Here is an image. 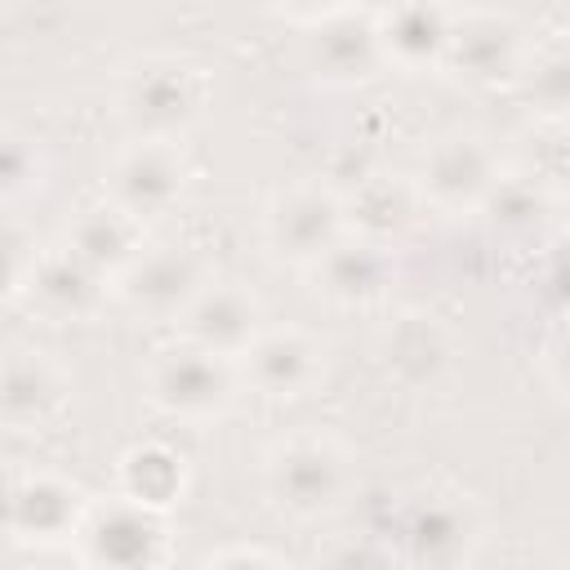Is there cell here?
I'll list each match as a JSON object with an SVG mask.
<instances>
[{
	"label": "cell",
	"instance_id": "7c38bea8",
	"mask_svg": "<svg viewBox=\"0 0 570 570\" xmlns=\"http://www.w3.org/2000/svg\"><path fill=\"white\" fill-rule=\"evenodd\" d=\"M107 289H111V281L62 245V249H40V258H36L18 298H27L31 312H40L45 321L85 325L102 312Z\"/></svg>",
	"mask_w": 570,
	"mask_h": 570
},
{
	"label": "cell",
	"instance_id": "7a4b0ae2",
	"mask_svg": "<svg viewBox=\"0 0 570 570\" xmlns=\"http://www.w3.org/2000/svg\"><path fill=\"white\" fill-rule=\"evenodd\" d=\"M352 485V454L330 432H289L263 454V490L294 521L334 517Z\"/></svg>",
	"mask_w": 570,
	"mask_h": 570
},
{
	"label": "cell",
	"instance_id": "277c9868",
	"mask_svg": "<svg viewBox=\"0 0 570 570\" xmlns=\"http://www.w3.org/2000/svg\"><path fill=\"white\" fill-rule=\"evenodd\" d=\"M499 178H503L499 151L490 147L485 134L445 129L423 147L414 187H419L423 205H432L441 214H481V205L490 200Z\"/></svg>",
	"mask_w": 570,
	"mask_h": 570
},
{
	"label": "cell",
	"instance_id": "4316f807",
	"mask_svg": "<svg viewBox=\"0 0 570 570\" xmlns=\"http://www.w3.org/2000/svg\"><path fill=\"white\" fill-rule=\"evenodd\" d=\"M205 561H209V566H227V561H267V566H281L285 557L263 552V548H227V552H209Z\"/></svg>",
	"mask_w": 570,
	"mask_h": 570
},
{
	"label": "cell",
	"instance_id": "d6986e66",
	"mask_svg": "<svg viewBox=\"0 0 570 570\" xmlns=\"http://www.w3.org/2000/svg\"><path fill=\"white\" fill-rule=\"evenodd\" d=\"M401 539L410 543V557L414 561L450 566V561H468L472 557L476 525H472V517H468L463 503L441 499V494H428V499H419L410 508V517L401 525Z\"/></svg>",
	"mask_w": 570,
	"mask_h": 570
},
{
	"label": "cell",
	"instance_id": "6da1fadb",
	"mask_svg": "<svg viewBox=\"0 0 570 570\" xmlns=\"http://www.w3.org/2000/svg\"><path fill=\"white\" fill-rule=\"evenodd\" d=\"M209 80L196 62L178 53H142L120 67L111 85V107L125 138H178L200 120Z\"/></svg>",
	"mask_w": 570,
	"mask_h": 570
},
{
	"label": "cell",
	"instance_id": "ffe728a7",
	"mask_svg": "<svg viewBox=\"0 0 570 570\" xmlns=\"http://www.w3.org/2000/svg\"><path fill=\"white\" fill-rule=\"evenodd\" d=\"M419 205H423L419 187L405 178H392V174H370L356 196H343L347 232H361V236H374L387 245L401 240V232L414 223Z\"/></svg>",
	"mask_w": 570,
	"mask_h": 570
},
{
	"label": "cell",
	"instance_id": "484cf974",
	"mask_svg": "<svg viewBox=\"0 0 570 570\" xmlns=\"http://www.w3.org/2000/svg\"><path fill=\"white\" fill-rule=\"evenodd\" d=\"M548 370H552V383L570 396V325L557 334V343H552V352H548Z\"/></svg>",
	"mask_w": 570,
	"mask_h": 570
},
{
	"label": "cell",
	"instance_id": "8fae6325",
	"mask_svg": "<svg viewBox=\"0 0 570 570\" xmlns=\"http://www.w3.org/2000/svg\"><path fill=\"white\" fill-rule=\"evenodd\" d=\"M307 71L325 85H365L387 71L383 36H379V13L347 9L338 18H325L312 27L303 45Z\"/></svg>",
	"mask_w": 570,
	"mask_h": 570
},
{
	"label": "cell",
	"instance_id": "ac0fdd59",
	"mask_svg": "<svg viewBox=\"0 0 570 570\" xmlns=\"http://www.w3.org/2000/svg\"><path fill=\"white\" fill-rule=\"evenodd\" d=\"M67 401V379L62 370L36 352V347H13L9 361H4V392H0V405H4V419L13 428H36L45 423L58 405Z\"/></svg>",
	"mask_w": 570,
	"mask_h": 570
},
{
	"label": "cell",
	"instance_id": "d4e9b609",
	"mask_svg": "<svg viewBox=\"0 0 570 570\" xmlns=\"http://www.w3.org/2000/svg\"><path fill=\"white\" fill-rule=\"evenodd\" d=\"M276 13H285L289 22H303V27H316L325 18H338L347 9H361V0H267Z\"/></svg>",
	"mask_w": 570,
	"mask_h": 570
},
{
	"label": "cell",
	"instance_id": "4fadbf2b",
	"mask_svg": "<svg viewBox=\"0 0 570 570\" xmlns=\"http://www.w3.org/2000/svg\"><path fill=\"white\" fill-rule=\"evenodd\" d=\"M263 325H267V321H263L258 294H254L249 285H240V281L214 276V281L200 289V298L183 312L178 338H187V343H196V347H209V352H218V356L240 361L245 347L263 334Z\"/></svg>",
	"mask_w": 570,
	"mask_h": 570
},
{
	"label": "cell",
	"instance_id": "8992f818",
	"mask_svg": "<svg viewBox=\"0 0 570 570\" xmlns=\"http://www.w3.org/2000/svg\"><path fill=\"white\" fill-rule=\"evenodd\" d=\"M347 236L343 196L321 183H289L263 209V240L281 263L316 267Z\"/></svg>",
	"mask_w": 570,
	"mask_h": 570
},
{
	"label": "cell",
	"instance_id": "e0dca14e",
	"mask_svg": "<svg viewBox=\"0 0 570 570\" xmlns=\"http://www.w3.org/2000/svg\"><path fill=\"white\" fill-rule=\"evenodd\" d=\"M62 245L71 254H80L94 272H102L107 281H116L147 249V223L102 196L98 205H89V209L76 214V223L67 227V240Z\"/></svg>",
	"mask_w": 570,
	"mask_h": 570
},
{
	"label": "cell",
	"instance_id": "30bf717a",
	"mask_svg": "<svg viewBox=\"0 0 570 570\" xmlns=\"http://www.w3.org/2000/svg\"><path fill=\"white\" fill-rule=\"evenodd\" d=\"M236 365L263 396H303L325 379V343L303 325H263Z\"/></svg>",
	"mask_w": 570,
	"mask_h": 570
},
{
	"label": "cell",
	"instance_id": "ba28073f",
	"mask_svg": "<svg viewBox=\"0 0 570 570\" xmlns=\"http://www.w3.org/2000/svg\"><path fill=\"white\" fill-rule=\"evenodd\" d=\"M187 156L178 138H129L107 165V200L151 223L183 200Z\"/></svg>",
	"mask_w": 570,
	"mask_h": 570
},
{
	"label": "cell",
	"instance_id": "5bb4252c",
	"mask_svg": "<svg viewBox=\"0 0 570 570\" xmlns=\"http://www.w3.org/2000/svg\"><path fill=\"white\" fill-rule=\"evenodd\" d=\"M396 245L387 240H374V236H361V232H347L316 267H307L316 276V289L338 303V307H374L392 294V281H396Z\"/></svg>",
	"mask_w": 570,
	"mask_h": 570
},
{
	"label": "cell",
	"instance_id": "cb8c5ba5",
	"mask_svg": "<svg viewBox=\"0 0 570 570\" xmlns=\"http://www.w3.org/2000/svg\"><path fill=\"white\" fill-rule=\"evenodd\" d=\"M0 174H4V200L18 205L27 191H40L45 183V156L31 138H18L9 134L4 138V160H0Z\"/></svg>",
	"mask_w": 570,
	"mask_h": 570
},
{
	"label": "cell",
	"instance_id": "9c48e42d",
	"mask_svg": "<svg viewBox=\"0 0 570 570\" xmlns=\"http://www.w3.org/2000/svg\"><path fill=\"white\" fill-rule=\"evenodd\" d=\"M76 543H80L85 566H156L169 557L160 512L129 494L89 503V512L76 530Z\"/></svg>",
	"mask_w": 570,
	"mask_h": 570
},
{
	"label": "cell",
	"instance_id": "3957f363",
	"mask_svg": "<svg viewBox=\"0 0 570 570\" xmlns=\"http://www.w3.org/2000/svg\"><path fill=\"white\" fill-rule=\"evenodd\" d=\"M236 387H240V365L187 338H178V347L169 352H156V361L147 365V396L169 419H187V423L218 419L232 410Z\"/></svg>",
	"mask_w": 570,
	"mask_h": 570
},
{
	"label": "cell",
	"instance_id": "44dd1931",
	"mask_svg": "<svg viewBox=\"0 0 570 570\" xmlns=\"http://www.w3.org/2000/svg\"><path fill=\"white\" fill-rule=\"evenodd\" d=\"M187 485V468L169 445H138L120 459V494L165 512Z\"/></svg>",
	"mask_w": 570,
	"mask_h": 570
},
{
	"label": "cell",
	"instance_id": "7402d4cb",
	"mask_svg": "<svg viewBox=\"0 0 570 570\" xmlns=\"http://www.w3.org/2000/svg\"><path fill=\"white\" fill-rule=\"evenodd\" d=\"M517 89L525 94L530 111H539L543 120L566 125L570 120V45L530 49V62H525Z\"/></svg>",
	"mask_w": 570,
	"mask_h": 570
},
{
	"label": "cell",
	"instance_id": "9a60e30c",
	"mask_svg": "<svg viewBox=\"0 0 570 570\" xmlns=\"http://www.w3.org/2000/svg\"><path fill=\"white\" fill-rule=\"evenodd\" d=\"M89 499L80 485L53 472H27L9 485V539L13 543H58L76 539Z\"/></svg>",
	"mask_w": 570,
	"mask_h": 570
},
{
	"label": "cell",
	"instance_id": "52a82bcc",
	"mask_svg": "<svg viewBox=\"0 0 570 570\" xmlns=\"http://www.w3.org/2000/svg\"><path fill=\"white\" fill-rule=\"evenodd\" d=\"M530 40L508 13H454L445 67L468 89H503L517 85L530 62Z\"/></svg>",
	"mask_w": 570,
	"mask_h": 570
},
{
	"label": "cell",
	"instance_id": "5b68a950",
	"mask_svg": "<svg viewBox=\"0 0 570 570\" xmlns=\"http://www.w3.org/2000/svg\"><path fill=\"white\" fill-rule=\"evenodd\" d=\"M214 281V267L191 245H147L116 281L111 294L156 325H178L183 312L200 298V289Z\"/></svg>",
	"mask_w": 570,
	"mask_h": 570
},
{
	"label": "cell",
	"instance_id": "2e32d148",
	"mask_svg": "<svg viewBox=\"0 0 570 570\" xmlns=\"http://www.w3.org/2000/svg\"><path fill=\"white\" fill-rule=\"evenodd\" d=\"M450 27H454V13L441 0H392L387 9H379L387 67L405 76L441 71L450 49Z\"/></svg>",
	"mask_w": 570,
	"mask_h": 570
},
{
	"label": "cell",
	"instance_id": "603a6c76",
	"mask_svg": "<svg viewBox=\"0 0 570 570\" xmlns=\"http://www.w3.org/2000/svg\"><path fill=\"white\" fill-rule=\"evenodd\" d=\"M481 214L490 218V227L499 232H534L548 214V200L534 183H521V178H499V187L490 191V200L481 205Z\"/></svg>",
	"mask_w": 570,
	"mask_h": 570
}]
</instances>
